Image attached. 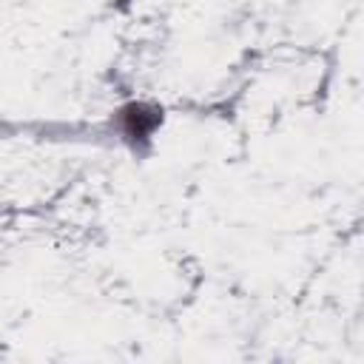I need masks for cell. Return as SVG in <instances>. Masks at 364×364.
<instances>
[{"instance_id": "6da1fadb", "label": "cell", "mask_w": 364, "mask_h": 364, "mask_svg": "<svg viewBox=\"0 0 364 364\" xmlns=\"http://www.w3.org/2000/svg\"><path fill=\"white\" fill-rule=\"evenodd\" d=\"M117 122H119V134L122 139H128L131 145L148 142L154 136V131L162 125V111L151 102H128L117 111Z\"/></svg>"}]
</instances>
